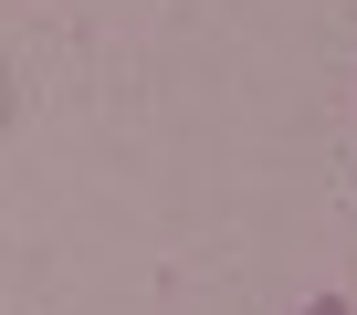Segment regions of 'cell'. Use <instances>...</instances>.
Segmentation results:
<instances>
[{"instance_id":"obj_1","label":"cell","mask_w":357,"mask_h":315,"mask_svg":"<svg viewBox=\"0 0 357 315\" xmlns=\"http://www.w3.org/2000/svg\"><path fill=\"white\" fill-rule=\"evenodd\" d=\"M305 315H347V294H315V305H305Z\"/></svg>"}]
</instances>
